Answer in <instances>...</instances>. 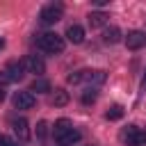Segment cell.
Segmentation results:
<instances>
[{
  "label": "cell",
  "mask_w": 146,
  "mask_h": 146,
  "mask_svg": "<svg viewBox=\"0 0 146 146\" xmlns=\"http://www.w3.org/2000/svg\"><path fill=\"white\" fill-rule=\"evenodd\" d=\"M36 46H39L43 52L57 55V52L64 50L66 41H64V36H59V34H55V32H43V34H39V39H36Z\"/></svg>",
  "instance_id": "cell-1"
},
{
  "label": "cell",
  "mask_w": 146,
  "mask_h": 146,
  "mask_svg": "<svg viewBox=\"0 0 146 146\" xmlns=\"http://www.w3.org/2000/svg\"><path fill=\"white\" fill-rule=\"evenodd\" d=\"M62 16H64V7L59 2H50L41 9V23L43 25H55Z\"/></svg>",
  "instance_id": "cell-2"
},
{
  "label": "cell",
  "mask_w": 146,
  "mask_h": 146,
  "mask_svg": "<svg viewBox=\"0 0 146 146\" xmlns=\"http://www.w3.org/2000/svg\"><path fill=\"white\" fill-rule=\"evenodd\" d=\"M121 139L128 141V146H146V132L139 130L137 125H128L121 132Z\"/></svg>",
  "instance_id": "cell-3"
},
{
  "label": "cell",
  "mask_w": 146,
  "mask_h": 146,
  "mask_svg": "<svg viewBox=\"0 0 146 146\" xmlns=\"http://www.w3.org/2000/svg\"><path fill=\"white\" fill-rule=\"evenodd\" d=\"M11 103H14L16 110H32L34 103H36V98H34V94L27 89V91H16L14 98H11Z\"/></svg>",
  "instance_id": "cell-4"
},
{
  "label": "cell",
  "mask_w": 146,
  "mask_h": 146,
  "mask_svg": "<svg viewBox=\"0 0 146 146\" xmlns=\"http://www.w3.org/2000/svg\"><path fill=\"white\" fill-rule=\"evenodd\" d=\"M23 66H25L27 73H34L36 78H41V75L46 73V64H43V59L36 57V55H27V57L23 59Z\"/></svg>",
  "instance_id": "cell-5"
},
{
  "label": "cell",
  "mask_w": 146,
  "mask_h": 146,
  "mask_svg": "<svg viewBox=\"0 0 146 146\" xmlns=\"http://www.w3.org/2000/svg\"><path fill=\"white\" fill-rule=\"evenodd\" d=\"M125 46H128L130 50H139L141 46H146V34H144L141 30H130V32L125 34Z\"/></svg>",
  "instance_id": "cell-6"
},
{
  "label": "cell",
  "mask_w": 146,
  "mask_h": 146,
  "mask_svg": "<svg viewBox=\"0 0 146 146\" xmlns=\"http://www.w3.org/2000/svg\"><path fill=\"white\" fill-rule=\"evenodd\" d=\"M5 73H7L9 82H16V80H21L27 71H25L23 62H9V64H7V68H5Z\"/></svg>",
  "instance_id": "cell-7"
},
{
  "label": "cell",
  "mask_w": 146,
  "mask_h": 146,
  "mask_svg": "<svg viewBox=\"0 0 146 146\" xmlns=\"http://www.w3.org/2000/svg\"><path fill=\"white\" fill-rule=\"evenodd\" d=\"M66 39L71 41V43H82L84 41V27L82 25H68V30H66Z\"/></svg>",
  "instance_id": "cell-8"
},
{
  "label": "cell",
  "mask_w": 146,
  "mask_h": 146,
  "mask_svg": "<svg viewBox=\"0 0 146 146\" xmlns=\"http://www.w3.org/2000/svg\"><path fill=\"white\" fill-rule=\"evenodd\" d=\"M14 135L21 139V141H25V139H30V130H27V121L25 119H14Z\"/></svg>",
  "instance_id": "cell-9"
},
{
  "label": "cell",
  "mask_w": 146,
  "mask_h": 146,
  "mask_svg": "<svg viewBox=\"0 0 146 146\" xmlns=\"http://www.w3.org/2000/svg\"><path fill=\"white\" fill-rule=\"evenodd\" d=\"M80 139H82V132L73 128V130H68L66 135H62L57 141H59V146H73V144H78Z\"/></svg>",
  "instance_id": "cell-10"
},
{
  "label": "cell",
  "mask_w": 146,
  "mask_h": 146,
  "mask_svg": "<svg viewBox=\"0 0 146 146\" xmlns=\"http://www.w3.org/2000/svg\"><path fill=\"white\" fill-rule=\"evenodd\" d=\"M50 100H52V105H55V107H64V105L71 100V96H68V91H66V89H55V94H52V98H50Z\"/></svg>",
  "instance_id": "cell-11"
},
{
  "label": "cell",
  "mask_w": 146,
  "mask_h": 146,
  "mask_svg": "<svg viewBox=\"0 0 146 146\" xmlns=\"http://www.w3.org/2000/svg\"><path fill=\"white\" fill-rule=\"evenodd\" d=\"M107 18H110V16H107L105 11H91V14H89V25H91V27H103V25L107 23Z\"/></svg>",
  "instance_id": "cell-12"
},
{
  "label": "cell",
  "mask_w": 146,
  "mask_h": 146,
  "mask_svg": "<svg viewBox=\"0 0 146 146\" xmlns=\"http://www.w3.org/2000/svg\"><path fill=\"white\" fill-rule=\"evenodd\" d=\"M103 41H105V43H119V41H121V30L114 27V25L107 27V30L103 32Z\"/></svg>",
  "instance_id": "cell-13"
},
{
  "label": "cell",
  "mask_w": 146,
  "mask_h": 146,
  "mask_svg": "<svg viewBox=\"0 0 146 146\" xmlns=\"http://www.w3.org/2000/svg\"><path fill=\"white\" fill-rule=\"evenodd\" d=\"M68 130H73V123L68 121V119H57L55 121V137L59 139L62 135H66Z\"/></svg>",
  "instance_id": "cell-14"
},
{
  "label": "cell",
  "mask_w": 146,
  "mask_h": 146,
  "mask_svg": "<svg viewBox=\"0 0 146 146\" xmlns=\"http://www.w3.org/2000/svg\"><path fill=\"white\" fill-rule=\"evenodd\" d=\"M84 73V80L89 84H100L105 82V71H82Z\"/></svg>",
  "instance_id": "cell-15"
},
{
  "label": "cell",
  "mask_w": 146,
  "mask_h": 146,
  "mask_svg": "<svg viewBox=\"0 0 146 146\" xmlns=\"http://www.w3.org/2000/svg\"><path fill=\"white\" fill-rule=\"evenodd\" d=\"M30 91H39V94L50 91V82H48L46 78H34V82L30 84Z\"/></svg>",
  "instance_id": "cell-16"
},
{
  "label": "cell",
  "mask_w": 146,
  "mask_h": 146,
  "mask_svg": "<svg viewBox=\"0 0 146 146\" xmlns=\"http://www.w3.org/2000/svg\"><path fill=\"white\" fill-rule=\"evenodd\" d=\"M123 116V107L121 105H112L107 112H105V119H110V121H119Z\"/></svg>",
  "instance_id": "cell-17"
},
{
  "label": "cell",
  "mask_w": 146,
  "mask_h": 146,
  "mask_svg": "<svg viewBox=\"0 0 146 146\" xmlns=\"http://www.w3.org/2000/svg\"><path fill=\"white\" fill-rule=\"evenodd\" d=\"M96 96H98V94H96V89H94V87H91V89H84V91H82V103H84V105H89V103H94V100H96Z\"/></svg>",
  "instance_id": "cell-18"
},
{
  "label": "cell",
  "mask_w": 146,
  "mask_h": 146,
  "mask_svg": "<svg viewBox=\"0 0 146 146\" xmlns=\"http://www.w3.org/2000/svg\"><path fill=\"white\" fill-rule=\"evenodd\" d=\"M0 146H18V141H16V139H11V137L0 135Z\"/></svg>",
  "instance_id": "cell-19"
},
{
  "label": "cell",
  "mask_w": 146,
  "mask_h": 146,
  "mask_svg": "<svg viewBox=\"0 0 146 146\" xmlns=\"http://www.w3.org/2000/svg\"><path fill=\"white\" fill-rule=\"evenodd\" d=\"M36 135H39V137H43V135H46V123H43V121L36 125Z\"/></svg>",
  "instance_id": "cell-20"
},
{
  "label": "cell",
  "mask_w": 146,
  "mask_h": 146,
  "mask_svg": "<svg viewBox=\"0 0 146 146\" xmlns=\"http://www.w3.org/2000/svg\"><path fill=\"white\" fill-rule=\"evenodd\" d=\"M7 82H9L7 73H5V71H0V87H2V84H7Z\"/></svg>",
  "instance_id": "cell-21"
},
{
  "label": "cell",
  "mask_w": 146,
  "mask_h": 146,
  "mask_svg": "<svg viewBox=\"0 0 146 146\" xmlns=\"http://www.w3.org/2000/svg\"><path fill=\"white\" fill-rule=\"evenodd\" d=\"M2 100H5V89L0 87V103H2Z\"/></svg>",
  "instance_id": "cell-22"
},
{
  "label": "cell",
  "mask_w": 146,
  "mask_h": 146,
  "mask_svg": "<svg viewBox=\"0 0 146 146\" xmlns=\"http://www.w3.org/2000/svg\"><path fill=\"white\" fill-rule=\"evenodd\" d=\"M2 48H5V41H2V39H0V50H2Z\"/></svg>",
  "instance_id": "cell-23"
}]
</instances>
